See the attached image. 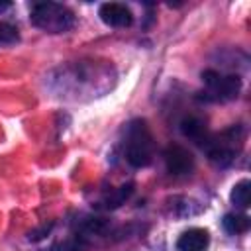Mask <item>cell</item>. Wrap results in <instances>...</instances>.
Wrapping results in <instances>:
<instances>
[{
	"instance_id": "6da1fadb",
	"label": "cell",
	"mask_w": 251,
	"mask_h": 251,
	"mask_svg": "<svg viewBox=\"0 0 251 251\" xmlns=\"http://www.w3.org/2000/svg\"><path fill=\"white\" fill-rule=\"evenodd\" d=\"M153 151H155V143H153V135L149 131V126L145 120H133L127 126L126 131V159L131 167L141 169L147 167L153 161Z\"/></svg>"
},
{
	"instance_id": "7a4b0ae2",
	"label": "cell",
	"mask_w": 251,
	"mask_h": 251,
	"mask_svg": "<svg viewBox=\"0 0 251 251\" xmlns=\"http://www.w3.org/2000/svg\"><path fill=\"white\" fill-rule=\"evenodd\" d=\"M31 24L49 33H63L75 25V14L59 2H37L31 8Z\"/></svg>"
},
{
	"instance_id": "3957f363",
	"label": "cell",
	"mask_w": 251,
	"mask_h": 251,
	"mask_svg": "<svg viewBox=\"0 0 251 251\" xmlns=\"http://www.w3.org/2000/svg\"><path fill=\"white\" fill-rule=\"evenodd\" d=\"M202 80L206 84V94L212 100H231L241 90V78L237 75H222L218 71H204Z\"/></svg>"
},
{
	"instance_id": "277c9868",
	"label": "cell",
	"mask_w": 251,
	"mask_h": 251,
	"mask_svg": "<svg viewBox=\"0 0 251 251\" xmlns=\"http://www.w3.org/2000/svg\"><path fill=\"white\" fill-rule=\"evenodd\" d=\"M167 171L175 176H186L194 171V157L192 153L182 145H169L163 153Z\"/></svg>"
},
{
	"instance_id": "5b68a950",
	"label": "cell",
	"mask_w": 251,
	"mask_h": 251,
	"mask_svg": "<svg viewBox=\"0 0 251 251\" xmlns=\"http://www.w3.org/2000/svg\"><path fill=\"white\" fill-rule=\"evenodd\" d=\"M100 20L110 27H127L133 24V14L126 4L120 2H106L98 10Z\"/></svg>"
},
{
	"instance_id": "8992f818",
	"label": "cell",
	"mask_w": 251,
	"mask_h": 251,
	"mask_svg": "<svg viewBox=\"0 0 251 251\" xmlns=\"http://www.w3.org/2000/svg\"><path fill=\"white\" fill-rule=\"evenodd\" d=\"M210 245V233L204 227H190L182 231L176 241L178 251H206Z\"/></svg>"
},
{
	"instance_id": "52a82bcc",
	"label": "cell",
	"mask_w": 251,
	"mask_h": 251,
	"mask_svg": "<svg viewBox=\"0 0 251 251\" xmlns=\"http://www.w3.org/2000/svg\"><path fill=\"white\" fill-rule=\"evenodd\" d=\"M180 129H182V133H184L186 137L194 139V141H196L198 145H202V147H204V143L210 139V135H208V131H206V124H204L200 118H196V116L184 118L182 124H180Z\"/></svg>"
},
{
	"instance_id": "ba28073f",
	"label": "cell",
	"mask_w": 251,
	"mask_h": 251,
	"mask_svg": "<svg viewBox=\"0 0 251 251\" xmlns=\"http://www.w3.org/2000/svg\"><path fill=\"white\" fill-rule=\"evenodd\" d=\"M222 224H224V229H226L227 233H233V235H235V233H243V231H247L249 226H251V220H249V216H245V214L229 212V214L224 216Z\"/></svg>"
},
{
	"instance_id": "9c48e42d",
	"label": "cell",
	"mask_w": 251,
	"mask_h": 251,
	"mask_svg": "<svg viewBox=\"0 0 251 251\" xmlns=\"http://www.w3.org/2000/svg\"><path fill=\"white\" fill-rule=\"evenodd\" d=\"M131 192H133V184H124V186L116 188L114 192H110V194L102 200V204H104V208H118L120 204H124V202L129 198Z\"/></svg>"
},
{
	"instance_id": "30bf717a",
	"label": "cell",
	"mask_w": 251,
	"mask_h": 251,
	"mask_svg": "<svg viewBox=\"0 0 251 251\" xmlns=\"http://www.w3.org/2000/svg\"><path fill=\"white\" fill-rule=\"evenodd\" d=\"M249 188H251V182L247 178L239 180L231 190V202L239 208H247L249 206V192H251Z\"/></svg>"
},
{
	"instance_id": "8fae6325",
	"label": "cell",
	"mask_w": 251,
	"mask_h": 251,
	"mask_svg": "<svg viewBox=\"0 0 251 251\" xmlns=\"http://www.w3.org/2000/svg\"><path fill=\"white\" fill-rule=\"evenodd\" d=\"M18 39H20L18 27L8 22H0V45H12Z\"/></svg>"
},
{
	"instance_id": "7c38bea8",
	"label": "cell",
	"mask_w": 251,
	"mask_h": 251,
	"mask_svg": "<svg viewBox=\"0 0 251 251\" xmlns=\"http://www.w3.org/2000/svg\"><path fill=\"white\" fill-rule=\"evenodd\" d=\"M82 247H84V241L80 237H71V239H67L63 243L53 245L49 251H82Z\"/></svg>"
},
{
	"instance_id": "4fadbf2b",
	"label": "cell",
	"mask_w": 251,
	"mask_h": 251,
	"mask_svg": "<svg viewBox=\"0 0 251 251\" xmlns=\"http://www.w3.org/2000/svg\"><path fill=\"white\" fill-rule=\"evenodd\" d=\"M8 8H10V2H0V12H4Z\"/></svg>"
}]
</instances>
